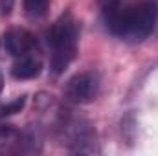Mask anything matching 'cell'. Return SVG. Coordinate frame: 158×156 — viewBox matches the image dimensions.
<instances>
[{
	"mask_svg": "<svg viewBox=\"0 0 158 156\" xmlns=\"http://www.w3.org/2000/svg\"><path fill=\"white\" fill-rule=\"evenodd\" d=\"M107 30L125 42H142L156 28L158 4L142 0L134 4H109L103 11Z\"/></svg>",
	"mask_w": 158,
	"mask_h": 156,
	"instance_id": "6da1fadb",
	"label": "cell"
},
{
	"mask_svg": "<svg viewBox=\"0 0 158 156\" xmlns=\"http://www.w3.org/2000/svg\"><path fill=\"white\" fill-rule=\"evenodd\" d=\"M79 26L70 11L63 13L48 31V44L52 50L50 66L55 76L63 74L77 55Z\"/></svg>",
	"mask_w": 158,
	"mask_h": 156,
	"instance_id": "7a4b0ae2",
	"label": "cell"
},
{
	"mask_svg": "<svg viewBox=\"0 0 158 156\" xmlns=\"http://www.w3.org/2000/svg\"><path fill=\"white\" fill-rule=\"evenodd\" d=\"M99 86H101L99 74L94 70H86L68 79L63 94H64V99L74 105H88L98 97Z\"/></svg>",
	"mask_w": 158,
	"mask_h": 156,
	"instance_id": "3957f363",
	"label": "cell"
},
{
	"mask_svg": "<svg viewBox=\"0 0 158 156\" xmlns=\"http://www.w3.org/2000/svg\"><path fill=\"white\" fill-rule=\"evenodd\" d=\"M37 46L35 37L22 28H11L0 35V57H20L33 51Z\"/></svg>",
	"mask_w": 158,
	"mask_h": 156,
	"instance_id": "277c9868",
	"label": "cell"
},
{
	"mask_svg": "<svg viewBox=\"0 0 158 156\" xmlns=\"http://www.w3.org/2000/svg\"><path fill=\"white\" fill-rule=\"evenodd\" d=\"M35 138L20 132L13 125H2L0 127V156L9 154H26L35 153Z\"/></svg>",
	"mask_w": 158,
	"mask_h": 156,
	"instance_id": "5b68a950",
	"label": "cell"
},
{
	"mask_svg": "<svg viewBox=\"0 0 158 156\" xmlns=\"http://www.w3.org/2000/svg\"><path fill=\"white\" fill-rule=\"evenodd\" d=\"M40 72H42V59L33 51L17 57L13 66H11V76L19 81L35 79L40 76Z\"/></svg>",
	"mask_w": 158,
	"mask_h": 156,
	"instance_id": "8992f818",
	"label": "cell"
},
{
	"mask_svg": "<svg viewBox=\"0 0 158 156\" xmlns=\"http://www.w3.org/2000/svg\"><path fill=\"white\" fill-rule=\"evenodd\" d=\"M24 9L31 20H39L46 17L50 9V0H24Z\"/></svg>",
	"mask_w": 158,
	"mask_h": 156,
	"instance_id": "52a82bcc",
	"label": "cell"
},
{
	"mask_svg": "<svg viewBox=\"0 0 158 156\" xmlns=\"http://www.w3.org/2000/svg\"><path fill=\"white\" fill-rule=\"evenodd\" d=\"M26 101H28V96H26V94H22V96H19V97L7 101L6 105L0 107V117H7V116H13V114L20 112V110L26 107Z\"/></svg>",
	"mask_w": 158,
	"mask_h": 156,
	"instance_id": "ba28073f",
	"label": "cell"
},
{
	"mask_svg": "<svg viewBox=\"0 0 158 156\" xmlns=\"http://www.w3.org/2000/svg\"><path fill=\"white\" fill-rule=\"evenodd\" d=\"M13 4H15V0H0V13L9 15L11 9H13Z\"/></svg>",
	"mask_w": 158,
	"mask_h": 156,
	"instance_id": "9c48e42d",
	"label": "cell"
},
{
	"mask_svg": "<svg viewBox=\"0 0 158 156\" xmlns=\"http://www.w3.org/2000/svg\"><path fill=\"white\" fill-rule=\"evenodd\" d=\"M2 88H4V77H2V74H0V92H2Z\"/></svg>",
	"mask_w": 158,
	"mask_h": 156,
	"instance_id": "30bf717a",
	"label": "cell"
}]
</instances>
